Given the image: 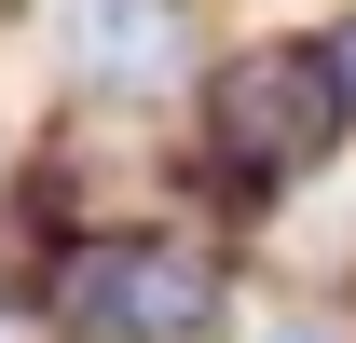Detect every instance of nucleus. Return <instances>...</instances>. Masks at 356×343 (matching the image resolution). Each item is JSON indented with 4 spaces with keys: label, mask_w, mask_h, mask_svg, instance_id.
<instances>
[{
    "label": "nucleus",
    "mask_w": 356,
    "mask_h": 343,
    "mask_svg": "<svg viewBox=\"0 0 356 343\" xmlns=\"http://www.w3.org/2000/svg\"><path fill=\"white\" fill-rule=\"evenodd\" d=\"M329 137H343V83H329L315 42H261V55H233L220 83H206V165H220L233 192L315 178Z\"/></svg>",
    "instance_id": "nucleus-1"
},
{
    "label": "nucleus",
    "mask_w": 356,
    "mask_h": 343,
    "mask_svg": "<svg viewBox=\"0 0 356 343\" xmlns=\"http://www.w3.org/2000/svg\"><path fill=\"white\" fill-rule=\"evenodd\" d=\"M55 330L83 343H192L220 330V261L192 234H96L55 261Z\"/></svg>",
    "instance_id": "nucleus-2"
},
{
    "label": "nucleus",
    "mask_w": 356,
    "mask_h": 343,
    "mask_svg": "<svg viewBox=\"0 0 356 343\" xmlns=\"http://www.w3.org/2000/svg\"><path fill=\"white\" fill-rule=\"evenodd\" d=\"M83 69L96 83H165L178 69V0H83Z\"/></svg>",
    "instance_id": "nucleus-3"
},
{
    "label": "nucleus",
    "mask_w": 356,
    "mask_h": 343,
    "mask_svg": "<svg viewBox=\"0 0 356 343\" xmlns=\"http://www.w3.org/2000/svg\"><path fill=\"white\" fill-rule=\"evenodd\" d=\"M315 55H329V83H343V110H356V14H343V28H329Z\"/></svg>",
    "instance_id": "nucleus-4"
},
{
    "label": "nucleus",
    "mask_w": 356,
    "mask_h": 343,
    "mask_svg": "<svg viewBox=\"0 0 356 343\" xmlns=\"http://www.w3.org/2000/svg\"><path fill=\"white\" fill-rule=\"evenodd\" d=\"M274 343H329V330H274Z\"/></svg>",
    "instance_id": "nucleus-5"
}]
</instances>
